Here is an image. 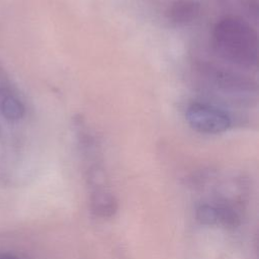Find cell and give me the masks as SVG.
Here are the masks:
<instances>
[{"instance_id":"1","label":"cell","mask_w":259,"mask_h":259,"mask_svg":"<svg viewBox=\"0 0 259 259\" xmlns=\"http://www.w3.org/2000/svg\"><path fill=\"white\" fill-rule=\"evenodd\" d=\"M212 44L226 61L244 68L257 64L258 38L251 24L237 15L221 18L212 30Z\"/></svg>"},{"instance_id":"2","label":"cell","mask_w":259,"mask_h":259,"mask_svg":"<svg viewBox=\"0 0 259 259\" xmlns=\"http://www.w3.org/2000/svg\"><path fill=\"white\" fill-rule=\"evenodd\" d=\"M185 118L191 128L206 135L222 134L232 125L231 116L225 110L205 102L190 103Z\"/></svg>"},{"instance_id":"3","label":"cell","mask_w":259,"mask_h":259,"mask_svg":"<svg viewBox=\"0 0 259 259\" xmlns=\"http://www.w3.org/2000/svg\"><path fill=\"white\" fill-rule=\"evenodd\" d=\"M204 75L218 87L227 91H247L252 89L251 82L237 74L219 70V68L207 66L203 68Z\"/></svg>"},{"instance_id":"4","label":"cell","mask_w":259,"mask_h":259,"mask_svg":"<svg viewBox=\"0 0 259 259\" xmlns=\"http://www.w3.org/2000/svg\"><path fill=\"white\" fill-rule=\"evenodd\" d=\"M0 113L11 122L22 119L25 114L23 101L9 85L0 88Z\"/></svg>"},{"instance_id":"5","label":"cell","mask_w":259,"mask_h":259,"mask_svg":"<svg viewBox=\"0 0 259 259\" xmlns=\"http://www.w3.org/2000/svg\"><path fill=\"white\" fill-rule=\"evenodd\" d=\"M200 12V5L194 0H177L169 7L168 18L176 24H187L195 20Z\"/></svg>"},{"instance_id":"6","label":"cell","mask_w":259,"mask_h":259,"mask_svg":"<svg viewBox=\"0 0 259 259\" xmlns=\"http://www.w3.org/2000/svg\"><path fill=\"white\" fill-rule=\"evenodd\" d=\"M0 259H19V258L10 253H1L0 252Z\"/></svg>"}]
</instances>
